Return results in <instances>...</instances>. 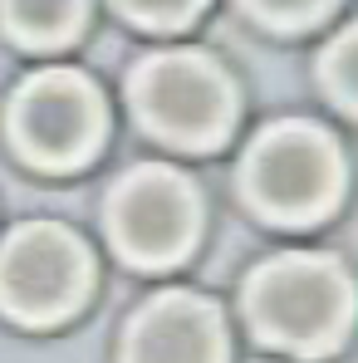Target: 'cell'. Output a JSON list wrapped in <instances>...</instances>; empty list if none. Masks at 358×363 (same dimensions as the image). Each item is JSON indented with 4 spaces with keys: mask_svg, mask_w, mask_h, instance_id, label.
<instances>
[{
    "mask_svg": "<svg viewBox=\"0 0 358 363\" xmlns=\"http://www.w3.org/2000/svg\"><path fill=\"white\" fill-rule=\"evenodd\" d=\"M89 0H0L5 30L30 50H60L79 35Z\"/></svg>",
    "mask_w": 358,
    "mask_h": 363,
    "instance_id": "cell-8",
    "label": "cell"
},
{
    "mask_svg": "<svg viewBox=\"0 0 358 363\" xmlns=\"http://www.w3.org/2000/svg\"><path fill=\"white\" fill-rule=\"evenodd\" d=\"M245 191L275 221H319L344 196V157L314 123H280L255 138L245 157Z\"/></svg>",
    "mask_w": 358,
    "mask_h": 363,
    "instance_id": "cell-2",
    "label": "cell"
},
{
    "mask_svg": "<svg viewBox=\"0 0 358 363\" xmlns=\"http://www.w3.org/2000/svg\"><path fill=\"white\" fill-rule=\"evenodd\" d=\"M123 363H226V324L196 295H157L128 324Z\"/></svg>",
    "mask_w": 358,
    "mask_h": 363,
    "instance_id": "cell-7",
    "label": "cell"
},
{
    "mask_svg": "<svg viewBox=\"0 0 358 363\" xmlns=\"http://www.w3.org/2000/svg\"><path fill=\"white\" fill-rule=\"evenodd\" d=\"M260 20H270V25H280V30H299V25H319L329 10H334V0H245Z\"/></svg>",
    "mask_w": 358,
    "mask_h": 363,
    "instance_id": "cell-11",
    "label": "cell"
},
{
    "mask_svg": "<svg viewBox=\"0 0 358 363\" xmlns=\"http://www.w3.org/2000/svg\"><path fill=\"white\" fill-rule=\"evenodd\" d=\"M128 94L142 128L177 147H216L236 118V94L226 74L196 50H167L138 64Z\"/></svg>",
    "mask_w": 358,
    "mask_h": 363,
    "instance_id": "cell-3",
    "label": "cell"
},
{
    "mask_svg": "<svg viewBox=\"0 0 358 363\" xmlns=\"http://www.w3.org/2000/svg\"><path fill=\"white\" fill-rule=\"evenodd\" d=\"M324 84H329V94L344 108L358 113V25L329 45V55H324Z\"/></svg>",
    "mask_w": 358,
    "mask_h": 363,
    "instance_id": "cell-9",
    "label": "cell"
},
{
    "mask_svg": "<svg viewBox=\"0 0 358 363\" xmlns=\"http://www.w3.org/2000/svg\"><path fill=\"white\" fill-rule=\"evenodd\" d=\"M10 138L45 172L84 167L104 143V99L84 74L45 69L20 84L10 104Z\"/></svg>",
    "mask_w": 358,
    "mask_h": 363,
    "instance_id": "cell-5",
    "label": "cell"
},
{
    "mask_svg": "<svg viewBox=\"0 0 358 363\" xmlns=\"http://www.w3.org/2000/svg\"><path fill=\"white\" fill-rule=\"evenodd\" d=\"M206 0H118V10L128 20L147 25V30H181L186 20H196Z\"/></svg>",
    "mask_w": 358,
    "mask_h": 363,
    "instance_id": "cell-10",
    "label": "cell"
},
{
    "mask_svg": "<svg viewBox=\"0 0 358 363\" xmlns=\"http://www.w3.org/2000/svg\"><path fill=\"white\" fill-rule=\"evenodd\" d=\"M94 260L64 226L35 221L0 245V309L20 324H60L89 300Z\"/></svg>",
    "mask_w": 358,
    "mask_h": 363,
    "instance_id": "cell-4",
    "label": "cell"
},
{
    "mask_svg": "<svg viewBox=\"0 0 358 363\" xmlns=\"http://www.w3.org/2000/svg\"><path fill=\"white\" fill-rule=\"evenodd\" d=\"M250 324L290 354H329L354 324V285L329 255H275L245 285Z\"/></svg>",
    "mask_w": 358,
    "mask_h": 363,
    "instance_id": "cell-1",
    "label": "cell"
},
{
    "mask_svg": "<svg viewBox=\"0 0 358 363\" xmlns=\"http://www.w3.org/2000/svg\"><path fill=\"white\" fill-rule=\"evenodd\" d=\"M201 201L196 186L172 167H133L108 196V231L133 265H177L196 241Z\"/></svg>",
    "mask_w": 358,
    "mask_h": 363,
    "instance_id": "cell-6",
    "label": "cell"
}]
</instances>
